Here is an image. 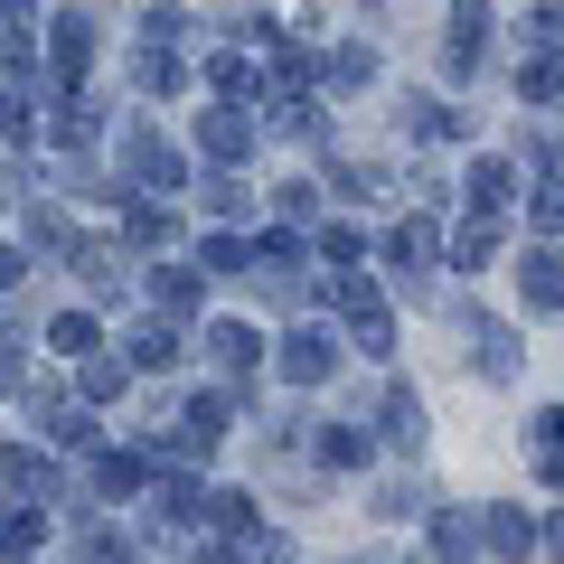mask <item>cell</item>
Segmentation results:
<instances>
[{
	"mask_svg": "<svg viewBox=\"0 0 564 564\" xmlns=\"http://www.w3.org/2000/svg\"><path fill=\"white\" fill-rule=\"evenodd\" d=\"M329 367H339V339H329V329H292V339H282V377L292 386H321Z\"/></svg>",
	"mask_w": 564,
	"mask_h": 564,
	"instance_id": "1",
	"label": "cell"
},
{
	"mask_svg": "<svg viewBox=\"0 0 564 564\" xmlns=\"http://www.w3.org/2000/svg\"><path fill=\"white\" fill-rule=\"evenodd\" d=\"M122 170H132L141 188H180V161H170V141H161V132H141V122H132V141H122Z\"/></svg>",
	"mask_w": 564,
	"mask_h": 564,
	"instance_id": "2",
	"label": "cell"
},
{
	"mask_svg": "<svg viewBox=\"0 0 564 564\" xmlns=\"http://www.w3.org/2000/svg\"><path fill=\"white\" fill-rule=\"evenodd\" d=\"M480 47H489V0H452V76H470L480 66Z\"/></svg>",
	"mask_w": 564,
	"mask_h": 564,
	"instance_id": "3",
	"label": "cell"
},
{
	"mask_svg": "<svg viewBox=\"0 0 564 564\" xmlns=\"http://www.w3.org/2000/svg\"><path fill=\"white\" fill-rule=\"evenodd\" d=\"M85 57H95V29L66 10V20L47 29V66H57V85H76V76H85Z\"/></svg>",
	"mask_w": 564,
	"mask_h": 564,
	"instance_id": "4",
	"label": "cell"
},
{
	"mask_svg": "<svg viewBox=\"0 0 564 564\" xmlns=\"http://www.w3.org/2000/svg\"><path fill=\"white\" fill-rule=\"evenodd\" d=\"M518 292H527V311H564V254H527Z\"/></svg>",
	"mask_w": 564,
	"mask_h": 564,
	"instance_id": "5",
	"label": "cell"
},
{
	"mask_svg": "<svg viewBox=\"0 0 564 564\" xmlns=\"http://www.w3.org/2000/svg\"><path fill=\"white\" fill-rule=\"evenodd\" d=\"M508 198H518V170L508 161H470V207H480V217H508Z\"/></svg>",
	"mask_w": 564,
	"mask_h": 564,
	"instance_id": "6",
	"label": "cell"
},
{
	"mask_svg": "<svg viewBox=\"0 0 564 564\" xmlns=\"http://www.w3.org/2000/svg\"><path fill=\"white\" fill-rule=\"evenodd\" d=\"M207 358H217L226 377H254V329H245V321H217V329H207Z\"/></svg>",
	"mask_w": 564,
	"mask_h": 564,
	"instance_id": "7",
	"label": "cell"
},
{
	"mask_svg": "<svg viewBox=\"0 0 564 564\" xmlns=\"http://www.w3.org/2000/svg\"><path fill=\"white\" fill-rule=\"evenodd\" d=\"M198 141L217 151V161H245V151H254V132H245V113H236V104H226V113H207V122H198Z\"/></svg>",
	"mask_w": 564,
	"mask_h": 564,
	"instance_id": "8",
	"label": "cell"
},
{
	"mask_svg": "<svg viewBox=\"0 0 564 564\" xmlns=\"http://www.w3.org/2000/svg\"><path fill=\"white\" fill-rule=\"evenodd\" d=\"M404 122H414L423 141H452V132H462V113H452V104H433V95H404Z\"/></svg>",
	"mask_w": 564,
	"mask_h": 564,
	"instance_id": "9",
	"label": "cell"
},
{
	"mask_svg": "<svg viewBox=\"0 0 564 564\" xmlns=\"http://www.w3.org/2000/svg\"><path fill=\"white\" fill-rule=\"evenodd\" d=\"M489 545H499V555H527V545H536V518H527V508H489Z\"/></svg>",
	"mask_w": 564,
	"mask_h": 564,
	"instance_id": "10",
	"label": "cell"
},
{
	"mask_svg": "<svg viewBox=\"0 0 564 564\" xmlns=\"http://www.w3.org/2000/svg\"><path fill=\"white\" fill-rule=\"evenodd\" d=\"M95 489H104V499H132V489H141V462H132V452H104V462H95Z\"/></svg>",
	"mask_w": 564,
	"mask_h": 564,
	"instance_id": "11",
	"label": "cell"
},
{
	"mask_svg": "<svg viewBox=\"0 0 564 564\" xmlns=\"http://www.w3.org/2000/svg\"><path fill=\"white\" fill-rule=\"evenodd\" d=\"M518 367H527V348L508 329H480V377H518Z\"/></svg>",
	"mask_w": 564,
	"mask_h": 564,
	"instance_id": "12",
	"label": "cell"
},
{
	"mask_svg": "<svg viewBox=\"0 0 564 564\" xmlns=\"http://www.w3.org/2000/svg\"><path fill=\"white\" fill-rule=\"evenodd\" d=\"M151 302L161 311H198V282H188L180 263H161V273H151Z\"/></svg>",
	"mask_w": 564,
	"mask_h": 564,
	"instance_id": "13",
	"label": "cell"
},
{
	"mask_svg": "<svg viewBox=\"0 0 564 564\" xmlns=\"http://www.w3.org/2000/svg\"><path fill=\"white\" fill-rule=\"evenodd\" d=\"M132 358H141V367H180V329H161V321L132 329Z\"/></svg>",
	"mask_w": 564,
	"mask_h": 564,
	"instance_id": "14",
	"label": "cell"
},
{
	"mask_svg": "<svg viewBox=\"0 0 564 564\" xmlns=\"http://www.w3.org/2000/svg\"><path fill=\"white\" fill-rule=\"evenodd\" d=\"M321 462H329V470L367 462V433H358V423H329V433H321Z\"/></svg>",
	"mask_w": 564,
	"mask_h": 564,
	"instance_id": "15",
	"label": "cell"
},
{
	"mask_svg": "<svg viewBox=\"0 0 564 564\" xmlns=\"http://www.w3.org/2000/svg\"><path fill=\"white\" fill-rule=\"evenodd\" d=\"M452 254H462L470 273H480V263L499 254V217H470V226H462V245H452Z\"/></svg>",
	"mask_w": 564,
	"mask_h": 564,
	"instance_id": "16",
	"label": "cell"
},
{
	"mask_svg": "<svg viewBox=\"0 0 564 564\" xmlns=\"http://www.w3.org/2000/svg\"><path fill=\"white\" fill-rule=\"evenodd\" d=\"M386 433H395V443H423V404L404 395V386H395V395H386Z\"/></svg>",
	"mask_w": 564,
	"mask_h": 564,
	"instance_id": "17",
	"label": "cell"
},
{
	"mask_svg": "<svg viewBox=\"0 0 564 564\" xmlns=\"http://www.w3.org/2000/svg\"><path fill=\"white\" fill-rule=\"evenodd\" d=\"M47 348H57V358H85V348H95V321H85V311H66V321L47 329Z\"/></svg>",
	"mask_w": 564,
	"mask_h": 564,
	"instance_id": "18",
	"label": "cell"
},
{
	"mask_svg": "<svg viewBox=\"0 0 564 564\" xmlns=\"http://www.w3.org/2000/svg\"><path fill=\"white\" fill-rule=\"evenodd\" d=\"M527 39H545V47H564V0H545V10H527Z\"/></svg>",
	"mask_w": 564,
	"mask_h": 564,
	"instance_id": "19",
	"label": "cell"
},
{
	"mask_svg": "<svg viewBox=\"0 0 564 564\" xmlns=\"http://www.w3.org/2000/svg\"><path fill=\"white\" fill-rule=\"evenodd\" d=\"M245 207H254V198H245L236 180H207V217H245Z\"/></svg>",
	"mask_w": 564,
	"mask_h": 564,
	"instance_id": "20",
	"label": "cell"
},
{
	"mask_svg": "<svg viewBox=\"0 0 564 564\" xmlns=\"http://www.w3.org/2000/svg\"><path fill=\"white\" fill-rule=\"evenodd\" d=\"M377 76V57H367V47H348V57H329V85H367Z\"/></svg>",
	"mask_w": 564,
	"mask_h": 564,
	"instance_id": "21",
	"label": "cell"
},
{
	"mask_svg": "<svg viewBox=\"0 0 564 564\" xmlns=\"http://www.w3.org/2000/svg\"><path fill=\"white\" fill-rule=\"evenodd\" d=\"M321 254H329V263H358V254H367V236H358V226H329Z\"/></svg>",
	"mask_w": 564,
	"mask_h": 564,
	"instance_id": "22",
	"label": "cell"
},
{
	"mask_svg": "<svg viewBox=\"0 0 564 564\" xmlns=\"http://www.w3.org/2000/svg\"><path fill=\"white\" fill-rule=\"evenodd\" d=\"M245 263H254V254H245L236 236H217V245H207V273H245Z\"/></svg>",
	"mask_w": 564,
	"mask_h": 564,
	"instance_id": "23",
	"label": "cell"
},
{
	"mask_svg": "<svg viewBox=\"0 0 564 564\" xmlns=\"http://www.w3.org/2000/svg\"><path fill=\"white\" fill-rule=\"evenodd\" d=\"M527 95H564V57H536V66H527Z\"/></svg>",
	"mask_w": 564,
	"mask_h": 564,
	"instance_id": "24",
	"label": "cell"
},
{
	"mask_svg": "<svg viewBox=\"0 0 564 564\" xmlns=\"http://www.w3.org/2000/svg\"><path fill=\"white\" fill-rule=\"evenodd\" d=\"M536 226H545V236L564 226V180H555V188H536Z\"/></svg>",
	"mask_w": 564,
	"mask_h": 564,
	"instance_id": "25",
	"label": "cell"
},
{
	"mask_svg": "<svg viewBox=\"0 0 564 564\" xmlns=\"http://www.w3.org/2000/svg\"><path fill=\"white\" fill-rule=\"evenodd\" d=\"M545 489H564V452H545Z\"/></svg>",
	"mask_w": 564,
	"mask_h": 564,
	"instance_id": "26",
	"label": "cell"
},
{
	"mask_svg": "<svg viewBox=\"0 0 564 564\" xmlns=\"http://www.w3.org/2000/svg\"><path fill=\"white\" fill-rule=\"evenodd\" d=\"M545 545H555V564H564V518H555V527H545Z\"/></svg>",
	"mask_w": 564,
	"mask_h": 564,
	"instance_id": "27",
	"label": "cell"
}]
</instances>
